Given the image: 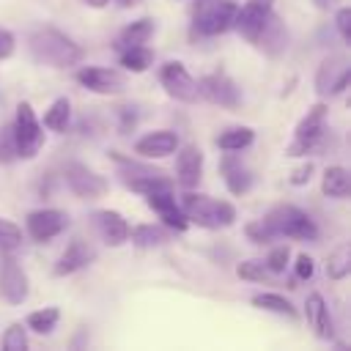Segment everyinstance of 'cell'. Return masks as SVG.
<instances>
[{
    "label": "cell",
    "mask_w": 351,
    "mask_h": 351,
    "mask_svg": "<svg viewBox=\"0 0 351 351\" xmlns=\"http://www.w3.org/2000/svg\"><path fill=\"white\" fill-rule=\"evenodd\" d=\"M252 143H255V129H250V126H230L217 134V148L225 154H239V151L250 148Z\"/></svg>",
    "instance_id": "obj_28"
},
{
    "label": "cell",
    "mask_w": 351,
    "mask_h": 351,
    "mask_svg": "<svg viewBox=\"0 0 351 351\" xmlns=\"http://www.w3.org/2000/svg\"><path fill=\"white\" fill-rule=\"evenodd\" d=\"M321 192L335 200H346L351 195V176L343 165H329L321 176Z\"/></svg>",
    "instance_id": "obj_25"
},
{
    "label": "cell",
    "mask_w": 351,
    "mask_h": 351,
    "mask_svg": "<svg viewBox=\"0 0 351 351\" xmlns=\"http://www.w3.org/2000/svg\"><path fill=\"white\" fill-rule=\"evenodd\" d=\"M197 96L217 104V107H228V110H236L241 104V90L225 71H211V74L200 77L197 80Z\"/></svg>",
    "instance_id": "obj_10"
},
{
    "label": "cell",
    "mask_w": 351,
    "mask_h": 351,
    "mask_svg": "<svg viewBox=\"0 0 351 351\" xmlns=\"http://www.w3.org/2000/svg\"><path fill=\"white\" fill-rule=\"evenodd\" d=\"M217 3H225V0H195V3H192V11L206 8V5H217Z\"/></svg>",
    "instance_id": "obj_44"
},
{
    "label": "cell",
    "mask_w": 351,
    "mask_h": 351,
    "mask_svg": "<svg viewBox=\"0 0 351 351\" xmlns=\"http://www.w3.org/2000/svg\"><path fill=\"white\" fill-rule=\"evenodd\" d=\"M85 3H88L90 8H104V5L110 3V0H85Z\"/></svg>",
    "instance_id": "obj_46"
},
{
    "label": "cell",
    "mask_w": 351,
    "mask_h": 351,
    "mask_svg": "<svg viewBox=\"0 0 351 351\" xmlns=\"http://www.w3.org/2000/svg\"><path fill=\"white\" fill-rule=\"evenodd\" d=\"M178 134L170 132V129H156V132H148L143 134L137 143H134V154L140 159H165L170 154H176L178 148Z\"/></svg>",
    "instance_id": "obj_21"
},
{
    "label": "cell",
    "mask_w": 351,
    "mask_h": 351,
    "mask_svg": "<svg viewBox=\"0 0 351 351\" xmlns=\"http://www.w3.org/2000/svg\"><path fill=\"white\" fill-rule=\"evenodd\" d=\"M258 310H266V313H274V315H285V318H296V307L291 304V299H285L282 293H274V291H261L250 299Z\"/></svg>",
    "instance_id": "obj_30"
},
{
    "label": "cell",
    "mask_w": 351,
    "mask_h": 351,
    "mask_svg": "<svg viewBox=\"0 0 351 351\" xmlns=\"http://www.w3.org/2000/svg\"><path fill=\"white\" fill-rule=\"evenodd\" d=\"M348 82H351V66L343 55H329L321 60V66L315 71V93L321 99H332V96L346 93Z\"/></svg>",
    "instance_id": "obj_9"
},
{
    "label": "cell",
    "mask_w": 351,
    "mask_h": 351,
    "mask_svg": "<svg viewBox=\"0 0 351 351\" xmlns=\"http://www.w3.org/2000/svg\"><path fill=\"white\" fill-rule=\"evenodd\" d=\"M154 30H156L154 19H151V16H140V19L129 22V25L118 33V38H115V49H121V47H132V44H148V38L154 36Z\"/></svg>",
    "instance_id": "obj_27"
},
{
    "label": "cell",
    "mask_w": 351,
    "mask_h": 351,
    "mask_svg": "<svg viewBox=\"0 0 351 351\" xmlns=\"http://www.w3.org/2000/svg\"><path fill=\"white\" fill-rule=\"evenodd\" d=\"M118 60L126 71L132 74H143L154 66V49L145 44H132V47H121L118 49Z\"/></svg>",
    "instance_id": "obj_26"
},
{
    "label": "cell",
    "mask_w": 351,
    "mask_h": 351,
    "mask_svg": "<svg viewBox=\"0 0 351 351\" xmlns=\"http://www.w3.org/2000/svg\"><path fill=\"white\" fill-rule=\"evenodd\" d=\"M74 80H77L85 90L99 93V96L121 93L123 85H126L123 74H121L118 69H107V66H82V69L74 74Z\"/></svg>",
    "instance_id": "obj_14"
},
{
    "label": "cell",
    "mask_w": 351,
    "mask_h": 351,
    "mask_svg": "<svg viewBox=\"0 0 351 351\" xmlns=\"http://www.w3.org/2000/svg\"><path fill=\"white\" fill-rule=\"evenodd\" d=\"M335 27L340 33V41L343 44H351V8L348 5H340L335 11Z\"/></svg>",
    "instance_id": "obj_39"
},
{
    "label": "cell",
    "mask_w": 351,
    "mask_h": 351,
    "mask_svg": "<svg viewBox=\"0 0 351 351\" xmlns=\"http://www.w3.org/2000/svg\"><path fill=\"white\" fill-rule=\"evenodd\" d=\"M22 244V228L5 217H0V250L3 252H11Z\"/></svg>",
    "instance_id": "obj_37"
},
{
    "label": "cell",
    "mask_w": 351,
    "mask_h": 351,
    "mask_svg": "<svg viewBox=\"0 0 351 351\" xmlns=\"http://www.w3.org/2000/svg\"><path fill=\"white\" fill-rule=\"evenodd\" d=\"M269 11H274V0H247L241 8H236L233 27H236L247 41H252L255 33L261 30L263 19L269 16Z\"/></svg>",
    "instance_id": "obj_20"
},
{
    "label": "cell",
    "mask_w": 351,
    "mask_h": 351,
    "mask_svg": "<svg viewBox=\"0 0 351 351\" xmlns=\"http://www.w3.org/2000/svg\"><path fill=\"white\" fill-rule=\"evenodd\" d=\"M90 219H93V228L99 230V236H101L104 244H110V247L126 244V239H129V222H126V217L121 211H115V208H99V211H93Z\"/></svg>",
    "instance_id": "obj_18"
},
{
    "label": "cell",
    "mask_w": 351,
    "mask_h": 351,
    "mask_svg": "<svg viewBox=\"0 0 351 351\" xmlns=\"http://www.w3.org/2000/svg\"><path fill=\"white\" fill-rule=\"evenodd\" d=\"M115 3H118L121 8H134V5H140L143 0H115Z\"/></svg>",
    "instance_id": "obj_45"
},
{
    "label": "cell",
    "mask_w": 351,
    "mask_h": 351,
    "mask_svg": "<svg viewBox=\"0 0 351 351\" xmlns=\"http://www.w3.org/2000/svg\"><path fill=\"white\" fill-rule=\"evenodd\" d=\"M288 41H291V36H288L285 22H282L274 11H269V16L263 19V25H261V30L255 33L252 44H255L263 55H269V58H280V55L288 49Z\"/></svg>",
    "instance_id": "obj_15"
},
{
    "label": "cell",
    "mask_w": 351,
    "mask_h": 351,
    "mask_svg": "<svg viewBox=\"0 0 351 351\" xmlns=\"http://www.w3.org/2000/svg\"><path fill=\"white\" fill-rule=\"evenodd\" d=\"M326 104H313L293 129V140L285 145V156H307L324 145L326 137Z\"/></svg>",
    "instance_id": "obj_4"
},
{
    "label": "cell",
    "mask_w": 351,
    "mask_h": 351,
    "mask_svg": "<svg viewBox=\"0 0 351 351\" xmlns=\"http://www.w3.org/2000/svg\"><path fill=\"white\" fill-rule=\"evenodd\" d=\"M110 159L118 165V176L121 181L137 192V195H148V192H156V189H170L173 181L159 170V167H151L140 159H132V156H123L121 151H110Z\"/></svg>",
    "instance_id": "obj_3"
},
{
    "label": "cell",
    "mask_w": 351,
    "mask_h": 351,
    "mask_svg": "<svg viewBox=\"0 0 351 351\" xmlns=\"http://www.w3.org/2000/svg\"><path fill=\"white\" fill-rule=\"evenodd\" d=\"M93 258H96L93 247L77 236V239H71V241L66 244V250L58 255L52 274H55V277H69V274H77V271H80V269H85V266H88Z\"/></svg>",
    "instance_id": "obj_19"
},
{
    "label": "cell",
    "mask_w": 351,
    "mask_h": 351,
    "mask_svg": "<svg viewBox=\"0 0 351 351\" xmlns=\"http://www.w3.org/2000/svg\"><path fill=\"white\" fill-rule=\"evenodd\" d=\"M236 8H239L236 0H225V3L206 5V8L192 11V33L211 38V36H222V33L233 30Z\"/></svg>",
    "instance_id": "obj_8"
},
{
    "label": "cell",
    "mask_w": 351,
    "mask_h": 351,
    "mask_svg": "<svg viewBox=\"0 0 351 351\" xmlns=\"http://www.w3.org/2000/svg\"><path fill=\"white\" fill-rule=\"evenodd\" d=\"M66 228H69V214L60 211V208H36V211H30L27 219H25L27 236H30L33 241H38V244H44V241L60 236Z\"/></svg>",
    "instance_id": "obj_13"
},
{
    "label": "cell",
    "mask_w": 351,
    "mask_h": 351,
    "mask_svg": "<svg viewBox=\"0 0 351 351\" xmlns=\"http://www.w3.org/2000/svg\"><path fill=\"white\" fill-rule=\"evenodd\" d=\"M304 310H307V321H310L315 337H321V340H335V318H332V313H329V307H326V302H324V296H321L318 291H313V293L307 296Z\"/></svg>",
    "instance_id": "obj_22"
},
{
    "label": "cell",
    "mask_w": 351,
    "mask_h": 351,
    "mask_svg": "<svg viewBox=\"0 0 351 351\" xmlns=\"http://www.w3.org/2000/svg\"><path fill=\"white\" fill-rule=\"evenodd\" d=\"M0 296L8 304H22L30 296V280H27L25 269L14 258L3 261V269H0Z\"/></svg>",
    "instance_id": "obj_17"
},
{
    "label": "cell",
    "mask_w": 351,
    "mask_h": 351,
    "mask_svg": "<svg viewBox=\"0 0 351 351\" xmlns=\"http://www.w3.org/2000/svg\"><path fill=\"white\" fill-rule=\"evenodd\" d=\"M58 321H60V310H58V307H41V310L27 313L25 326H27L30 332H36V335H49V332L58 326Z\"/></svg>",
    "instance_id": "obj_32"
},
{
    "label": "cell",
    "mask_w": 351,
    "mask_h": 351,
    "mask_svg": "<svg viewBox=\"0 0 351 351\" xmlns=\"http://www.w3.org/2000/svg\"><path fill=\"white\" fill-rule=\"evenodd\" d=\"M14 137H16V154H19V159H33L44 148V126L36 118L30 101H19L16 104Z\"/></svg>",
    "instance_id": "obj_6"
},
{
    "label": "cell",
    "mask_w": 351,
    "mask_h": 351,
    "mask_svg": "<svg viewBox=\"0 0 351 351\" xmlns=\"http://www.w3.org/2000/svg\"><path fill=\"white\" fill-rule=\"evenodd\" d=\"M170 233H173V230L165 228V225L140 222V225L129 228V239H126V241H132V244L140 247V250H154V247L167 244V241H170Z\"/></svg>",
    "instance_id": "obj_24"
},
{
    "label": "cell",
    "mask_w": 351,
    "mask_h": 351,
    "mask_svg": "<svg viewBox=\"0 0 351 351\" xmlns=\"http://www.w3.org/2000/svg\"><path fill=\"white\" fill-rule=\"evenodd\" d=\"M288 258H291V250H288V244H277V247H271L269 250V255H266V269H269V274H282L285 271V266H288Z\"/></svg>",
    "instance_id": "obj_38"
},
{
    "label": "cell",
    "mask_w": 351,
    "mask_h": 351,
    "mask_svg": "<svg viewBox=\"0 0 351 351\" xmlns=\"http://www.w3.org/2000/svg\"><path fill=\"white\" fill-rule=\"evenodd\" d=\"M335 3H337V0H315V5H318V8H332Z\"/></svg>",
    "instance_id": "obj_47"
},
{
    "label": "cell",
    "mask_w": 351,
    "mask_h": 351,
    "mask_svg": "<svg viewBox=\"0 0 351 351\" xmlns=\"http://www.w3.org/2000/svg\"><path fill=\"white\" fill-rule=\"evenodd\" d=\"M63 178H66V186H69L77 197H82V200H96V197H101V195L107 192V186H110L101 173H96L93 167H88V165H82V162H69V165L63 167Z\"/></svg>",
    "instance_id": "obj_11"
},
{
    "label": "cell",
    "mask_w": 351,
    "mask_h": 351,
    "mask_svg": "<svg viewBox=\"0 0 351 351\" xmlns=\"http://www.w3.org/2000/svg\"><path fill=\"white\" fill-rule=\"evenodd\" d=\"M178 206H181L184 217L189 222H195L197 228L219 230V228H230L236 222V206L230 200H219L211 195L184 189V195L178 197Z\"/></svg>",
    "instance_id": "obj_2"
},
{
    "label": "cell",
    "mask_w": 351,
    "mask_h": 351,
    "mask_svg": "<svg viewBox=\"0 0 351 351\" xmlns=\"http://www.w3.org/2000/svg\"><path fill=\"white\" fill-rule=\"evenodd\" d=\"M244 236H247L252 244H271V241L277 239V233H274V228L266 222V217L247 222V225H244Z\"/></svg>",
    "instance_id": "obj_35"
},
{
    "label": "cell",
    "mask_w": 351,
    "mask_h": 351,
    "mask_svg": "<svg viewBox=\"0 0 351 351\" xmlns=\"http://www.w3.org/2000/svg\"><path fill=\"white\" fill-rule=\"evenodd\" d=\"M16 137H14V123H0V165L16 162Z\"/></svg>",
    "instance_id": "obj_36"
},
{
    "label": "cell",
    "mask_w": 351,
    "mask_h": 351,
    "mask_svg": "<svg viewBox=\"0 0 351 351\" xmlns=\"http://www.w3.org/2000/svg\"><path fill=\"white\" fill-rule=\"evenodd\" d=\"M27 47H30V55L38 63L52 66V69H69V66H77L85 58L82 47L71 36L58 30V27H38V30H33L30 38H27Z\"/></svg>",
    "instance_id": "obj_1"
},
{
    "label": "cell",
    "mask_w": 351,
    "mask_h": 351,
    "mask_svg": "<svg viewBox=\"0 0 351 351\" xmlns=\"http://www.w3.org/2000/svg\"><path fill=\"white\" fill-rule=\"evenodd\" d=\"M293 271H296V280H310L315 274V261L307 252H299L296 263H293Z\"/></svg>",
    "instance_id": "obj_41"
},
{
    "label": "cell",
    "mask_w": 351,
    "mask_h": 351,
    "mask_svg": "<svg viewBox=\"0 0 351 351\" xmlns=\"http://www.w3.org/2000/svg\"><path fill=\"white\" fill-rule=\"evenodd\" d=\"M236 274L239 280H247V282H266L269 280V269L263 263V258H247L236 266Z\"/></svg>",
    "instance_id": "obj_34"
},
{
    "label": "cell",
    "mask_w": 351,
    "mask_h": 351,
    "mask_svg": "<svg viewBox=\"0 0 351 351\" xmlns=\"http://www.w3.org/2000/svg\"><path fill=\"white\" fill-rule=\"evenodd\" d=\"M118 118H121V123H118V129L126 134V132H132L134 126H137V121H140V112H137V107H118Z\"/></svg>",
    "instance_id": "obj_42"
},
{
    "label": "cell",
    "mask_w": 351,
    "mask_h": 351,
    "mask_svg": "<svg viewBox=\"0 0 351 351\" xmlns=\"http://www.w3.org/2000/svg\"><path fill=\"white\" fill-rule=\"evenodd\" d=\"M14 49H16V38H14V33L5 30V27H0V60L11 58Z\"/></svg>",
    "instance_id": "obj_43"
},
{
    "label": "cell",
    "mask_w": 351,
    "mask_h": 351,
    "mask_svg": "<svg viewBox=\"0 0 351 351\" xmlns=\"http://www.w3.org/2000/svg\"><path fill=\"white\" fill-rule=\"evenodd\" d=\"M69 123H71V101L66 99V96H58L52 104H49V110L44 112V121H41V126L44 129H49V132H66L69 129Z\"/></svg>",
    "instance_id": "obj_29"
},
{
    "label": "cell",
    "mask_w": 351,
    "mask_h": 351,
    "mask_svg": "<svg viewBox=\"0 0 351 351\" xmlns=\"http://www.w3.org/2000/svg\"><path fill=\"white\" fill-rule=\"evenodd\" d=\"M266 222L274 228L277 239H296V241H313L318 239V225L307 211L291 203H280L266 214Z\"/></svg>",
    "instance_id": "obj_5"
},
{
    "label": "cell",
    "mask_w": 351,
    "mask_h": 351,
    "mask_svg": "<svg viewBox=\"0 0 351 351\" xmlns=\"http://www.w3.org/2000/svg\"><path fill=\"white\" fill-rule=\"evenodd\" d=\"M159 85L165 88V93L176 101H184V104H195L200 96H197V80L186 71V66L181 60H165L159 66Z\"/></svg>",
    "instance_id": "obj_7"
},
{
    "label": "cell",
    "mask_w": 351,
    "mask_h": 351,
    "mask_svg": "<svg viewBox=\"0 0 351 351\" xmlns=\"http://www.w3.org/2000/svg\"><path fill=\"white\" fill-rule=\"evenodd\" d=\"M176 184L181 189H195L203 178V151L195 143L176 148Z\"/></svg>",
    "instance_id": "obj_16"
},
{
    "label": "cell",
    "mask_w": 351,
    "mask_h": 351,
    "mask_svg": "<svg viewBox=\"0 0 351 351\" xmlns=\"http://www.w3.org/2000/svg\"><path fill=\"white\" fill-rule=\"evenodd\" d=\"M0 346H3V351H25L27 348V326L22 321L8 324L0 337Z\"/></svg>",
    "instance_id": "obj_33"
},
{
    "label": "cell",
    "mask_w": 351,
    "mask_h": 351,
    "mask_svg": "<svg viewBox=\"0 0 351 351\" xmlns=\"http://www.w3.org/2000/svg\"><path fill=\"white\" fill-rule=\"evenodd\" d=\"M348 274H351V244L340 241L326 255V277L329 280H346Z\"/></svg>",
    "instance_id": "obj_31"
},
{
    "label": "cell",
    "mask_w": 351,
    "mask_h": 351,
    "mask_svg": "<svg viewBox=\"0 0 351 351\" xmlns=\"http://www.w3.org/2000/svg\"><path fill=\"white\" fill-rule=\"evenodd\" d=\"M219 167H222V178H225V186H228L230 195H244V192H250V186H252V173H250V167H247L236 154H225L222 162H219Z\"/></svg>",
    "instance_id": "obj_23"
},
{
    "label": "cell",
    "mask_w": 351,
    "mask_h": 351,
    "mask_svg": "<svg viewBox=\"0 0 351 351\" xmlns=\"http://www.w3.org/2000/svg\"><path fill=\"white\" fill-rule=\"evenodd\" d=\"M313 170H315V165H313V162H302V165H296V167L291 170L288 181H291L293 186H304V184H310V178H313Z\"/></svg>",
    "instance_id": "obj_40"
},
{
    "label": "cell",
    "mask_w": 351,
    "mask_h": 351,
    "mask_svg": "<svg viewBox=\"0 0 351 351\" xmlns=\"http://www.w3.org/2000/svg\"><path fill=\"white\" fill-rule=\"evenodd\" d=\"M143 197H145V206H148V208L162 219V225L170 228L173 233H181V230L189 228V219L184 217V211H181V206H178V197H176L173 186H170V189L148 192V195H143Z\"/></svg>",
    "instance_id": "obj_12"
}]
</instances>
